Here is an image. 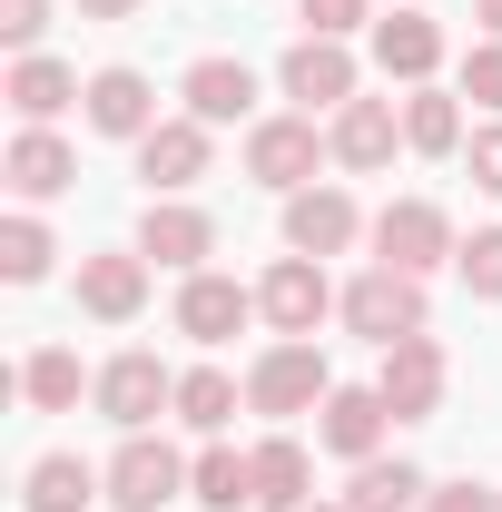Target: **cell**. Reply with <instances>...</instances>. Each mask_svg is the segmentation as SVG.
<instances>
[{
	"instance_id": "6da1fadb",
	"label": "cell",
	"mask_w": 502,
	"mask_h": 512,
	"mask_svg": "<svg viewBox=\"0 0 502 512\" xmlns=\"http://www.w3.org/2000/svg\"><path fill=\"white\" fill-rule=\"evenodd\" d=\"M325 394H335V375H325L315 335H276V345L247 365V414H276V424H296V414H315Z\"/></svg>"
},
{
	"instance_id": "7a4b0ae2",
	"label": "cell",
	"mask_w": 502,
	"mask_h": 512,
	"mask_svg": "<svg viewBox=\"0 0 502 512\" xmlns=\"http://www.w3.org/2000/svg\"><path fill=\"white\" fill-rule=\"evenodd\" d=\"M335 316L355 325L365 345H404V335H424V276H404V266H365L345 296H335Z\"/></svg>"
},
{
	"instance_id": "3957f363",
	"label": "cell",
	"mask_w": 502,
	"mask_h": 512,
	"mask_svg": "<svg viewBox=\"0 0 502 512\" xmlns=\"http://www.w3.org/2000/svg\"><path fill=\"white\" fill-rule=\"evenodd\" d=\"M375 266H404V276H434V266H453V217H443L434 197H394V207H375Z\"/></svg>"
},
{
	"instance_id": "277c9868",
	"label": "cell",
	"mask_w": 502,
	"mask_h": 512,
	"mask_svg": "<svg viewBox=\"0 0 502 512\" xmlns=\"http://www.w3.org/2000/svg\"><path fill=\"white\" fill-rule=\"evenodd\" d=\"M89 394H99V414H109L119 434H148L158 414H178V375H168V365H158L148 345H128V355H109Z\"/></svg>"
},
{
	"instance_id": "5b68a950",
	"label": "cell",
	"mask_w": 502,
	"mask_h": 512,
	"mask_svg": "<svg viewBox=\"0 0 502 512\" xmlns=\"http://www.w3.org/2000/svg\"><path fill=\"white\" fill-rule=\"evenodd\" d=\"M325 158H335V148L315 138L306 109H286V119H256V128H247V178H256V188H276V197L315 188V168H325Z\"/></svg>"
},
{
	"instance_id": "8992f818",
	"label": "cell",
	"mask_w": 502,
	"mask_h": 512,
	"mask_svg": "<svg viewBox=\"0 0 502 512\" xmlns=\"http://www.w3.org/2000/svg\"><path fill=\"white\" fill-rule=\"evenodd\" d=\"M276 89H286V99H296V109H345V99H365V69H355V50H345V40H296V50H286V60H276Z\"/></svg>"
},
{
	"instance_id": "52a82bcc",
	"label": "cell",
	"mask_w": 502,
	"mask_h": 512,
	"mask_svg": "<svg viewBox=\"0 0 502 512\" xmlns=\"http://www.w3.org/2000/svg\"><path fill=\"white\" fill-rule=\"evenodd\" d=\"M188 493V453L158 444V434H119V453H109V503L119 512H158Z\"/></svg>"
},
{
	"instance_id": "ba28073f",
	"label": "cell",
	"mask_w": 502,
	"mask_h": 512,
	"mask_svg": "<svg viewBox=\"0 0 502 512\" xmlns=\"http://www.w3.org/2000/svg\"><path fill=\"white\" fill-rule=\"evenodd\" d=\"M256 316L276 325V335H315V325L335 316V286H325V256H276V266L256 276Z\"/></svg>"
},
{
	"instance_id": "9c48e42d",
	"label": "cell",
	"mask_w": 502,
	"mask_h": 512,
	"mask_svg": "<svg viewBox=\"0 0 502 512\" xmlns=\"http://www.w3.org/2000/svg\"><path fill=\"white\" fill-rule=\"evenodd\" d=\"M365 227H375V217H365L355 197L335 188V178H315V188L286 197V256H345Z\"/></svg>"
},
{
	"instance_id": "30bf717a",
	"label": "cell",
	"mask_w": 502,
	"mask_h": 512,
	"mask_svg": "<svg viewBox=\"0 0 502 512\" xmlns=\"http://www.w3.org/2000/svg\"><path fill=\"white\" fill-rule=\"evenodd\" d=\"M384 434H394V404H384L375 384H335V394L315 404V444L335 453V463H375Z\"/></svg>"
},
{
	"instance_id": "8fae6325",
	"label": "cell",
	"mask_w": 502,
	"mask_h": 512,
	"mask_svg": "<svg viewBox=\"0 0 502 512\" xmlns=\"http://www.w3.org/2000/svg\"><path fill=\"white\" fill-rule=\"evenodd\" d=\"M207 158H217V128H207V119H158L148 138H138V178H148V197H188L197 178H207Z\"/></svg>"
},
{
	"instance_id": "7c38bea8",
	"label": "cell",
	"mask_w": 502,
	"mask_h": 512,
	"mask_svg": "<svg viewBox=\"0 0 502 512\" xmlns=\"http://www.w3.org/2000/svg\"><path fill=\"white\" fill-rule=\"evenodd\" d=\"M443 384H453V365H443V345H434V335H404V345H384L375 394L394 404V424H424V414L443 404Z\"/></svg>"
},
{
	"instance_id": "4fadbf2b",
	"label": "cell",
	"mask_w": 502,
	"mask_h": 512,
	"mask_svg": "<svg viewBox=\"0 0 502 512\" xmlns=\"http://www.w3.org/2000/svg\"><path fill=\"white\" fill-rule=\"evenodd\" d=\"M138 256H148V266L197 276V266L217 256V217H207V207H188V197H148V217H138Z\"/></svg>"
},
{
	"instance_id": "5bb4252c",
	"label": "cell",
	"mask_w": 502,
	"mask_h": 512,
	"mask_svg": "<svg viewBox=\"0 0 502 512\" xmlns=\"http://www.w3.org/2000/svg\"><path fill=\"white\" fill-rule=\"evenodd\" d=\"M325 148H335V168L375 178V168H394V148H404V109L394 99H345L335 128H325Z\"/></svg>"
},
{
	"instance_id": "9a60e30c",
	"label": "cell",
	"mask_w": 502,
	"mask_h": 512,
	"mask_svg": "<svg viewBox=\"0 0 502 512\" xmlns=\"http://www.w3.org/2000/svg\"><path fill=\"white\" fill-rule=\"evenodd\" d=\"M79 119L99 128V138H128V148H138V138L158 128V89H148L128 60H109V69H89V99H79Z\"/></svg>"
},
{
	"instance_id": "2e32d148",
	"label": "cell",
	"mask_w": 502,
	"mask_h": 512,
	"mask_svg": "<svg viewBox=\"0 0 502 512\" xmlns=\"http://www.w3.org/2000/svg\"><path fill=\"white\" fill-rule=\"evenodd\" d=\"M89 503H109V463H89V453H40L20 473V512H89Z\"/></svg>"
},
{
	"instance_id": "e0dca14e",
	"label": "cell",
	"mask_w": 502,
	"mask_h": 512,
	"mask_svg": "<svg viewBox=\"0 0 502 512\" xmlns=\"http://www.w3.org/2000/svg\"><path fill=\"white\" fill-rule=\"evenodd\" d=\"M247 316H256V286L217 276V266H197L188 286H178V335H197V345H227Z\"/></svg>"
},
{
	"instance_id": "ac0fdd59",
	"label": "cell",
	"mask_w": 502,
	"mask_h": 512,
	"mask_svg": "<svg viewBox=\"0 0 502 512\" xmlns=\"http://www.w3.org/2000/svg\"><path fill=\"white\" fill-rule=\"evenodd\" d=\"M79 306L99 325H128L148 306V256L138 247H109V256H79Z\"/></svg>"
},
{
	"instance_id": "d6986e66",
	"label": "cell",
	"mask_w": 502,
	"mask_h": 512,
	"mask_svg": "<svg viewBox=\"0 0 502 512\" xmlns=\"http://www.w3.org/2000/svg\"><path fill=\"white\" fill-rule=\"evenodd\" d=\"M0 99L20 109V128H50L69 109V99H89V79L69 60H50V50H30V60H10V79H0Z\"/></svg>"
},
{
	"instance_id": "ffe728a7",
	"label": "cell",
	"mask_w": 502,
	"mask_h": 512,
	"mask_svg": "<svg viewBox=\"0 0 502 512\" xmlns=\"http://www.w3.org/2000/svg\"><path fill=\"white\" fill-rule=\"evenodd\" d=\"M375 69L404 79V89H424V79L443 69V20H424V10H384V20H375Z\"/></svg>"
},
{
	"instance_id": "44dd1931",
	"label": "cell",
	"mask_w": 502,
	"mask_h": 512,
	"mask_svg": "<svg viewBox=\"0 0 502 512\" xmlns=\"http://www.w3.org/2000/svg\"><path fill=\"white\" fill-rule=\"evenodd\" d=\"M0 178L40 207V197H60L69 178H79V148H69L60 128H20V138H10V158H0Z\"/></svg>"
},
{
	"instance_id": "7402d4cb",
	"label": "cell",
	"mask_w": 502,
	"mask_h": 512,
	"mask_svg": "<svg viewBox=\"0 0 502 512\" xmlns=\"http://www.w3.org/2000/svg\"><path fill=\"white\" fill-rule=\"evenodd\" d=\"M178 99H188V119L227 128V119H247V109H256V69H247V60H188Z\"/></svg>"
},
{
	"instance_id": "603a6c76",
	"label": "cell",
	"mask_w": 502,
	"mask_h": 512,
	"mask_svg": "<svg viewBox=\"0 0 502 512\" xmlns=\"http://www.w3.org/2000/svg\"><path fill=\"white\" fill-rule=\"evenodd\" d=\"M237 404H247V384L227 375V365H188V375H178V424H188V434H207V444L237 424Z\"/></svg>"
},
{
	"instance_id": "cb8c5ba5",
	"label": "cell",
	"mask_w": 502,
	"mask_h": 512,
	"mask_svg": "<svg viewBox=\"0 0 502 512\" xmlns=\"http://www.w3.org/2000/svg\"><path fill=\"white\" fill-rule=\"evenodd\" d=\"M315 463H306V444H296V434H266V444H256V512H306L315 493Z\"/></svg>"
},
{
	"instance_id": "d4e9b609",
	"label": "cell",
	"mask_w": 502,
	"mask_h": 512,
	"mask_svg": "<svg viewBox=\"0 0 502 512\" xmlns=\"http://www.w3.org/2000/svg\"><path fill=\"white\" fill-rule=\"evenodd\" d=\"M188 503H207V512H247V503H256V453L207 444V453L188 463Z\"/></svg>"
},
{
	"instance_id": "484cf974",
	"label": "cell",
	"mask_w": 502,
	"mask_h": 512,
	"mask_svg": "<svg viewBox=\"0 0 502 512\" xmlns=\"http://www.w3.org/2000/svg\"><path fill=\"white\" fill-rule=\"evenodd\" d=\"M424 493H434V483H424L404 453H394V463L375 453V463H355V483H345V512H414Z\"/></svg>"
},
{
	"instance_id": "4316f807",
	"label": "cell",
	"mask_w": 502,
	"mask_h": 512,
	"mask_svg": "<svg viewBox=\"0 0 502 512\" xmlns=\"http://www.w3.org/2000/svg\"><path fill=\"white\" fill-rule=\"evenodd\" d=\"M404 148H424V158H453V148H463V99L424 79V89L404 99Z\"/></svg>"
},
{
	"instance_id": "83f0119b",
	"label": "cell",
	"mask_w": 502,
	"mask_h": 512,
	"mask_svg": "<svg viewBox=\"0 0 502 512\" xmlns=\"http://www.w3.org/2000/svg\"><path fill=\"white\" fill-rule=\"evenodd\" d=\"M79 384H99V375H79V355H69V345H40V355L20 365L30 414H69V404H79Z\"/></svg>"
},
{
	"instance_id": "f1b7e54d",
	"label": "cell",
	"mask_w": 502,
	"mask_h": 512,
	"mask_svg": "<svg viewBox=\"0 0 502 512\" xmlns=\"http://www.w3.org/2000/svg\"><path fill=\"white\" fill-rule=\"evenodd\" d=\"M50 227H40V217H30V207H20V217H0V276H10V286H40V276H50Z\"/></svg>"
},
{
	"instance_id": "f546056e",
	"label": "cell",
	"mask_w": 502,
	"mask_h": 512,
	"mask_svg": "<svg viewBox=\"0 0 502 512\" xmlns=\"http://www.w3.org/2000/svg\"><path fill=\"white\" fill-rule=\"evenodd\" d=\"M453 276H463L483 306H502V227H473V237H463V256H453Z\"/></svg>"
},
{
	"instance_id": "4dcf8cb0",
	"label": "cell",
	"mask_w": 502,
	"mask_h": 512,
	"mask_svg": "<svg viewBox=\"0 0 502 512\" xmlns=\"http://www.w3.org/2000/svg\"><path fill=\"white\" fill-rule=\"evenodd\" d=\"M463 99L502 119V40H473V50H463Z\"/></svg>"
},
{
	"instance_id": "1f68e13d",
	"label": "cell",
	"mask_w": 502,
	"mask_h": 512,
	"mask_svg": "<svg viewBox=\"0 0 502 512\" xmlns=\"http://www.w3.org/2000/svg\"><path fill=\"white\" fill-rule=\"evenodd\" d=\"M463 168H473V188L502 197V119H483L473 138H463Z\"/></svg>"
},
{
	"instance_id": "d6a6232c",
	"label": "cell",
	"mask_w": 502,
	"mask_h": 512,
	"mask_svg": "<svg viewBox=\"0 0 502 512\" xmlns=\"http://www.w3.org/2000/svg\"><path fill=\"white\" fill-rule=\"evenodd\" d=\"M296 10H306V30H315V40H355V30L375 20L365 0H296Z\"/></svg>"
},
{
	"instance_id": "836d02e7",
	"label": "cell",
	"mask_w": 502,
	"mask_h": 512,
	"mask_svg": "<svg viewBox=\"0 0 502 512\" xmlns=\"http://www.w3.org/2000/svg\"><path fill=\"white\" fill-rule=\"evenodd\" d=\"M40 30H50V0H0V40H10L20 60L40 50Z\"/></svg>"
},
{
	"instance_id": "e575fe53",
	"label": "cell",
	"mask_w": 502,
	"mask_h": 512,
	"mask_svg": "<svg viewBox=\"0 0 502 512\" xmlns=\"http://www.w3.org/2000/svg\"><path fill=\"white\" fill-rule=\"evenodd\" d=\"M424 512H502V493H483V483H434Z\"/></svg>"
},
{
	"instance_id": "d590c367",
	"label": "cell",
	"mask_w": 502,
	"mask_h": 512,
	"mask_svg": "<svg viewBox=\"0 0 502 512\" xmlns=\"http://www.w3.org/2000/svg\"><path fill=\"white\" fill-rule=\"evenodd\" d=\"M138 0H79V20H128Z\"/></svg>"
},
{
	"instance_id": "8d00e7d4",
	"label": "cell",
	"mask_w": 502,
	"mask_h": 512,
	"mask_svg": "<svg viewBox=\"0 0 502 512\" xmlns=\"http://www.w3.org/2000/svg\"><path fill=\"white\" fill-rule=\"evenodd\" d=\"M473 20H483V40H502V0H473Z\"/></svg>"
},
{
	"instance_id": "74e56055",
	"label": "cell",
	"mask_w": 502,
	"mask_h": 512,
	"mask_svg": "<svg viewBox=\"0 0 502 512\" xmlns=\"http://www.w3.org/2000/svg\"><path fill=\"white\" fill-rule=\"evenodd\" d=\"M306 512H345V503H306Z\"/></svg>"
}]
</instances>
